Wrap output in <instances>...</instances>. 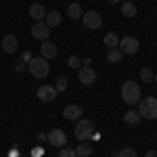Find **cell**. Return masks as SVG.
<instances>
[{"label":"cell","instance_id":"26","mask_svg":"<svg viewBox=\"0 0 157 157\" xmlns=\"http://www.w3.org/2000/svg\"><path fill=\"white\" fill-rule=\"evenodd\" d=\"M80 63H82V61H80V57H75V55L69 57V61H67V65H69L71 69H80Z\"/></svg>","mask_w":157,"mask_h":157},{"label":"cell","instance_id":"24","mask_svg":"<svg viewBox=\"0 0 157 157\" xmlns=\"http://www.w3.org/2000/svg\"><path fill=\"white\" fill-rule=\"evenodd\" d=\"M117 157H138L136 155V151L134 149H130V147H126V149H121L120 153H115Z\"/></svg>","mask_w":157,"mask_h":157},{"label":"cell","instance_id":"34","mask_svg":"<svg viewBox=\"0 0 157 157\" xmlns=\"http://www.w3.org/2000/svg\"><path fill=\"white\" fill-rule=\"evenodd\" d=\"M126 2H132V0H126Z\"/></svg>","mask_w":157,"mask_h":157},{"label":"cell","instance_id":"25","mask_svg":"<svg viewBox=\"0 0 157 157\" xmlns=\"http://www.w3.org/2000/svg\"><path fill=\"white\" fill-rule=\"evenodd\" d=\"M55 88H57V92L67 90V78H59V80H57V84H55Z\"/></svg>","mask_w":157,"mask_h":157},{"label":"cell","instance_id":"2","mask_svg":"<svg viewBox=\"0 0 157 157\" xmlns=\"http://www.w3.org/2000/svg\"><path fill=\"white\" fill-rule=\"evenodd\" d=\"M27 69H29V73H32L36 80H44L50 71V65L44 57H34V59L27 61Z\"/></svg>","mask_w":157,"mask_h":157},{"label":"cell","instance_id":"16","mask_svg":"<svg viewBox=\"0 0 157 157\" xmlns=\"http://www.w3.org/2000/svg\"><path fill=\"white\" fill-rule=\"evenodd\" d=\"M44 23L48 25V27H57L61 23V13L59 11H50L46 13V17H44Z\"/></svg>","mask_w":157,"mask_h":157},{"label":"cell","instance_id":"28","mask_svg":"<svg viewBox=\"0 0 157 157\" xmlns=\"http://www.w3.org/2000/svg\"><path fill=\"white\" fill-rule=\"evenodd\" d=\"M32 155H34V157H42V155H44V151H42V149H34Z\"/></svg>","mask_w":157,"mask_h":157},{"label":"cell","instance_id":"9","mask_svg":"<svg viewBox=\"0 0 157 157\" xmlns=\"http://www.w3.org/2000/svg\"><path fill=\"white\" fill-rule=\"evenodd\" d=\"M36 94H38V98H40V101L48 103V101H55L59 92H57V88H55V86H50V84H42L40 88H38Z\"/></svg>","mask_w":157,"mask_h":157},{"label":"cell","instance_id":"3","mask_svg":"<svg viewBox=\"0 0 157 157\" xmlns=\"http://www.w3.org/2000/svg\"><path fill=\"white\" fill-rule=\"evenodd\" d=\"M138 115L145 120H157V97H145L138 103Z\"/></svg>","mask_w":157,"mask_h":157},{"label":"cell","instance_id":"31","mask_svg":"<svg viewBox=\"0 0 157 157\" xmlns=\"http://www.w3.org/2000/svg\"><path fill=\"white\" fill-rule=\"evenodd\" d=\"M90 140H101V134H98V132H94V134H92V138H90Z\"/></svg>","mask_w":157,"mask_h":157},{"label":"cell","instance_id":"10","mask_svg":"<svg viewBox=\"0 0 157 157\" xmlns=\"http://www.w3.org/2000/svg\"><path fill=\"white\" fill-rule=\"evenodd\" d=\"M59 55V48H57V44L55 42H42V46H40V57H44V59L48 61V59H55Z\"/></svg>","mask_w":157,"mask_h":157},{"label":"cell","instance_id":"4","mask_svg":"<svg viewBox=\"0 0 157 157\" xmlns=\"http://www.w3.org/2000/svg\"><path fill=\"white\" fill-rule=\"evenodd\" d=\"M94 132H97V130H94V124L90 120H82V117L78 120V124H75V138H78L80 143H82V140H90Z\"/></svg>","mask_w":157,"mask_h":157},{"label":"cell","instance_id":"12","mask_svg":"<svg viewBox=\"0 0 157 157\" xmlns=\"http://www.w3.org/2000/svg\"><path fill=\"white\" fill-rule=\"evenodd\" d=\"M78 78H80V82L86 86H90L94 80H97V73H94V69L92 67H88V65H84V67H80V73H78Z\"/></svg>","mask_w":157,"mask_h":157},{"label":"cell","instance_id":"29","mask_svg":"<svg viewBox=\"0 0 157 157\" xmlns=\"http://www.w3.org/2000/svg\"><path fill=\"white\" fill-rule=\"evenodd\" d=\"M145 157H157V153L151 149V151H147V153H145Z\"/></svg>","mask_w":157,"mask_h":157},{"label":"cell","instance_id":"22","mask_svg":"<svg viewBox=\"0 0 157 157\" xmlns=\"http://www.w3.org/2000/svg\"><path fill=\"white\" fill-rule=\"evenodd\" d=\"M153 75H155V73L151 71L149 67H143V69H140V80H143V82H147V84H151Z\"/></svg>","mask_w":157,"mask_h":157},{"label":"cell","instance_id":"32","mask_svg":"<svg viewBox=\"0 0 157 157\" xmlns=\"http://www.w3.org/2000/svg\"><path fill=\"white\" fill-rule=\"evenodd\" d=\"M107 2H109V4H115V2H117V0H107Z\"/></svg>","mask_w":157,"mask_h":157},{"label":"cell","instance_id":"19","mask_svg":"<svg viewBox=\"0 0 157 157\" xmlns=\"http://www.w3.org/2000/svg\"><path fill=\"white\" fill-rule=\"evenodd\" d=\"M140 120H143V117L138 115V111H126V113H124V121L130 124V126H136Z\"/></svg>","mask_w":157,"mask_h":157},{"label":"cell","instance_id":"18","mask_svg":"<svg viewBox=\"0 0 157 157\" xmlns=\"http://www.w3.org/2000/svg\"><path fill=\"white\" fill-rule=\"evenodd\" d=\"M67 15H69V19H80V17H82V6H80L78 2H71V4L67 6Z\"/></svg>","mask_w":157,"mask_h":157},{"label":"cell","instance_id":"11","mask_svg":"<svg viewBox=\"0 0 157 157\" xmlns=\"http://www.w3.org/2000/svg\"><path fill=\"white\" fill-rule=\"evenodd\" d=\"M82 113H84V109L80 107V105H67V107L63 109V117L69 121H78L82 117Z\"/></svg>","mask_w":157,"mask_h":157},{"label":"cell","instance_id":"23","mask_svg":"<svg viewBox=\"0 0 157 157\" xmlns=\"http://www.w3.org/2000/svg\"><path fill=\"white\" fill-rule=\"evenodd\" d=\"M59 157H78V153H75V149H69V147H61Z\"/></svg>","mask_w":157,"mask_h":157},{"label":"cell","instance_id":"33","mask_svg":"<svg viewBox=\"0 0 157 157\" xmlns=\"http://www.w3.org/2000/svg\"><path fill=\"white\" fill-rule=\"evenodd\" d=\"M153 82H155V84H157V73H155V75H153Z\"/></svg>","mask_w":157,"mask_h":157},{"label":"cell","instance_id":"15","mask_svg":"<svg viewBox=\"0 0 157 157\" xmlns=\"http://www.w3.org/2000/svg\"><path fill=\"white\" fill-rule=\"evenodd\" d=\"M29 15H32V19L34 21H44V17H46V9L42 6V4H32L29 6Z\"/></svg>","mask_w":157,"mask_h":157},{"label":"cell","instance_id":"21","mask_svg":"<svg viewBox=\"0 0 157 157\" xmlns=\"http://www.w3.org/2000/svg\"><path fill=\"white\" fill-rule=\"evenodd\" d=\"M121 57H124V52H121L120 48H109V52H107V61L109 63H120Z\"/></svg>","mask_w":157,"mask_h":157},{"label":"cell","instance_id":"1","mask_svg":"<svg viewBox=\"0 0 157 157\" xmlns=\"http://www.w3.org/2000/svg\"><path fill=\"white\" fill-rule=\"evenodd\" d=\"M140 97H143L140 86L136 84L134 80L124 82V86H121V98H124V103H128V105H138V103H140Z\"/></svg>","mask_w":157,"mask_h":157},{"label":"cell","instance_id":"13","mask_svg":"<svg viewBox=\"0 0 157 157\" xmlns=\"http://www.w3.org/2000/svg\"><path fill=\"white\" fill-rule=\"evenodd\" d=\"M0 46H2L4 52H9V55H11V52H17V48H19V40H17V36L9 34V36L2 38V44H0Z\"/></svg>","mask_w":157,"mask_h":157},{"label":"cell","instance_id":"27","mask_svg":"<svg viewBox=\"0 0 157 157\" xmlns=\"http://www.w3.org/2000/svg\"><path fill=\"white\" fill-rule=\"evenodd\" d=\"M13 69L19 73V71H23V69H25V65H23V63H15V67H13Z\"/></svg>","mask_w":157,"mask_h":157},{"label":"cell","instance_id":"7","mask_svg":"<svg viewBox=\"0 0 157 157\" xmlns=\"http://www.w3.org/2000/svg\"><path fill=\"white\" fill-rule=\"evenodd\" d=\"M50 36V27L44 21H36V23L32 25V38L34 40H42V42H46Z\"/></svg>","mask_w":157,"mask_h":157},{"label":"cell","instance_id":"8","mask_svg":"<svg viewBox=\"0 0 157 157\" xmlns=\"http://www.w3.org/2000/svg\"><path fill=\"white\" fill-rule=\"evenodd\" d=\"M46 140L52 147H65L67 145V134L63 132V130H59V128H52L48 132V136H46Z\"/></svg>","mask_w":157,"mask_h":157},{"label":"cell","instance_id":"35","mask_svg":"<svg viewBox=\"0 0 157 157\" xmlns=\"http://www.w3.org/2000/svg\"><path fill=\"white\" fill-rule=\"evenodd\" d=\"M113 157H117V155H113Z\"/></svg>","mask_w":157,"mask_h":157},{"label":"cell","instance_id":"14","mask_svg":"<svg viewBox=\"0 0 157 157\" xmlns=\"http://www.w3.org/2000/svg\"><path fill=\"white\" fill-rule=\"evenodd\" d=\"M92 151H94V147H92V143H90V140H82L80 145L75 147L78 157H90V155H92Z\"/></svg>","mask_w":157,"mask_h":157},{"label":"cell","instance_id":"6","mask_svg":"<svg viewBox=\"0 0 157 157\" xmlns=\"http://www.w3.org/2000/svg\"><path fill=\"white\" fill-rule=\"evenodd\" d=\"M138 46H140V44H138V40L134 36H126V38L120 40V46H117V48H120L124 55H134V52H138Z\"/></svg>","mask_w":157,"mask_h":157},{"label":"cell","instance_id":"30","mask_svg":"<svg viewBox=\"0 0 157 157\" xmlns=\"http://www.w3.org/2000/svg\"><path fill=\"white\" fill-rule=\"evenodd\" d=\"M9 157H19V151H17V149H13L11 153H9Z\"/></svg>","mask_w":157,"mask_h":157},{"label":"cell","instance_id":"20","mask_svg":"<svg viewBox=\"0 0 157 157\" xmlns=\"http://www.w3.org/2000/svg\"><path fill=\"white\" fill-rule=\"evenodd\" d=\"M121 15L128 17V19L136 17V6H134L132 2H124V4H121Z\"/></svg>","mask_w":157,"mask_h":157},{"label":"cell","instance_id":"17","mask_svg":"<svg viewBox=\"0 0 157 157\" xmlns=\"http://www.w3.org/2000/svg\"><path fill=\"white\" fill-rule=\"evenodd\" d=\"M103 42H105L107 48H117L120 46V38H117V34H113V32H109L107 36L103 38Z\"/></svg>","mask_w":157,"mask_h":157},{"label":"cell","instance_id":"5","mask_svg":"<svg viewBox=\"0 0 157 157\" xmlns=\"http://www.w3.org/2000/svg\"><path fill=\"white\" fill-rule=\"evenodd\" d=\"M82 21H84V27L86 29H98L103 25V17L98 11H88L82 15Z\"/></svg>","mask_w":157,"mask_h":157}]
</instances>
